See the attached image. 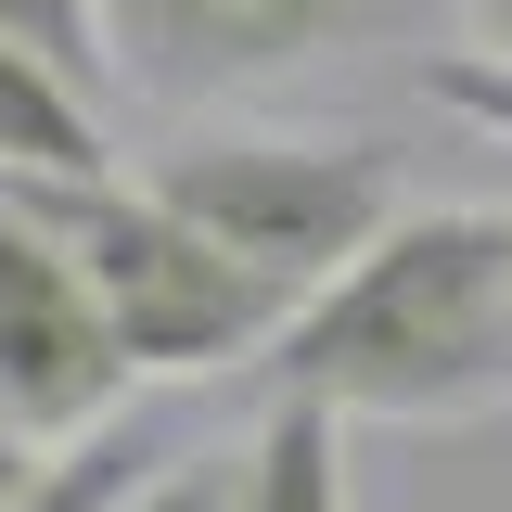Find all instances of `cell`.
Segmentation results:
<instances>
[{
	"instance_id": "obj_7",
	"label": "cell",
	"mask_w": 512,
	"mask_h": 512,
	"mask_svg": "<svg viewBox=\"0 0 512 512\" xmlns=\"http://www.w3.org/2000/svg\"><path fill=\"white\" fill-rule=\"evenodd\" d=\"M244 512H346V410L269 397V423L244 436Z\"/></svg>"
},
{
	"instance_id": "obj_2",
	"label": "cell",
	"mask_w": 512,
	"mask_h": 512,
	"mask_svg": "<svg viewBox=\"0 0 512 512\" xmlns=\"http://www.w3.org/2000/svg\"><path fill=\"white\" fill-rule=\"evenodd\" d=\"M0 180L90 269V295H103V320H116V346H128L141 384L244 372L256 346L282 333V308H295L269 269H244L218 231H192L154 180H116V167H0Z\"/></svg>"
},
{
	"instance_id": "obj_10",
	"label": "cell",
	"mask_w": 512,
	"mask_h": 512,
	"mask_svg": "<svg viewBox=\"0 0 512 512\" xmlns=\"http://www.w3.org/2000/svg\"><path fill=\"white\" fill-rule=\"evenodd\" d=\"M39 461H52V448H39L26 423H13V410H0V512H13L26 487H39Z\"/></svg>"
},
{
	"instance_id": "obj_4",
	"label": "cell",
	"mask_w": 512,
	"mask_h": 512,
	"mask_svg": "<svg viewBox=\"0 0 512 512\" xmlns=\"http://www.w3.org/2000/svg\"><path fill=\"white\" fill-rule=\"evenodd\" d=\"M128 384L141 372H128L90 269H77V256L13 205V180H0V410L39 448H64V436H90V423H116Z\"/></svg>"
},
{
	"instance_id": "obj_6",
	"label": "cell",
	"mask_w": 512,
	"mask_h": 512,
	"mask_svg": "<svg viewBox=\"0 0 512 512\" xmlns=\"http://www.w3.org/2000/svg\"><path fill=\"white\" fill-rule=\"evenodd\" d=\"M0 167H116L103 154V103L64 64H39L13 26H0Z\"/></svg>"
},
{
	"instance_id": "obj_5",
	"label": "cell",
	"mask_w": 512,
	"mask_h": 512,
	"mask_svg": "<svg viewBox=\"0 0 512 512\" xmlns=\"http://www.w3.org/2000/svg\"><path fill=\"white\" fill-rule=\"evenodd\" d=\"M116 26V77L154 103H231L295 64H333L384 26V0H103Z\"/></svg>"
},
{
	"instance_id": "obj_9",
	"label": "cell",
	"mask_w": 512,
	"mask_h": 512,
	"mask_svg": "<svg viewBox=\"0 0 512 512\" xmlns=\"http://www.w3.org/2000/svg\"><path fill=\"white\" fill-rule=\"evenodd\" d=\"M116 512H244V448L231 461H154Z\"/></svg>"
},
{
	"instance_id": "obj_1",
	"label": "cell",
	"mask_w": 512,
	"mask_h": 512,
	"mask_svg": "<svg viewBox=\"0 0 512 512\" xmlns=\"http://www.w3.org/2000/svg\"><path fill=\"white\" fill-rule=\"evenodd\" d=\"M244 372L346 423L512 410V205H397L333 282L282 308Z\"/></svg>"
},
{
	"instance_id": "obj_8",
	"label": "cell",
	"mask_w": 512,
	"mask_h": 512,
	"mask_svg": "<svg viewBox=\"0 0 512 512\" xmlns=\"http://www.w3.org/2000/svg\"><path fill=\"white\" fill-rule=\"evenodd\" d=\"M0 26H13L39 64H64V77L103 103V77H116V26H103V0H0Z\"/></svg>"
},
{
	"instance_id": "obj_11",
	"label": "cell",
	"mask_w": 512,
	"mask_h": 512,
	"mask_svg": "<svg viewBox=\"0 0 512 512\" xmlns=\"http://www.w3.org/2000/svg\"><path fill=\"white\" fill-rule=\"evenodd\" d=\"M474 39H487V52L512 64V0H474Z\"/></svg>"
},
{
	"instance_id": "obj_3",
	"label": "cell",
	"mask_w": 512,
	"mask_h": 512,
	"mask_svg": "<svg viewBox=\"0 0 512 512\" xmlns=\"http://www.w3.org/2000/svg\"><path fill=\"white\" fill-rule=\"evenodd\" d=\"M141 180L167 192L192 231H218L244 269H269L282 295L333 282V269L410 205V192H397V154L359 141V128H192Z\"/></svg>"
}]
</instances>
